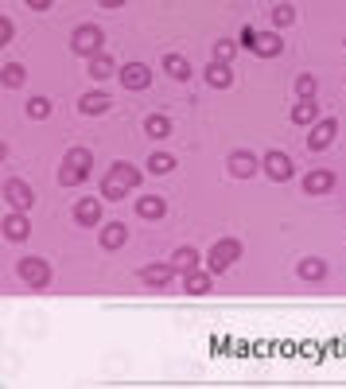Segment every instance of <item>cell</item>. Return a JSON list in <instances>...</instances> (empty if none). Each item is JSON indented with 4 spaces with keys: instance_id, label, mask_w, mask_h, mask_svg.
<instances>
[{
    "instance_id": "cell-1",
    "label": "cell",
    "mask_w": 346,
    "mask_h": 389,
    "mask_svg": "<svg viewBox=\"0 0 346 389\" xmlns=\"http://www.w3.org/2000/svg\"><path fill=\"white\" fill-rule=\"evenodd\" d=\"M90 168H94V152H90V148H71V152H66V164H62V171H59V183L62 187H78V183L90 175Z\"/></svg>"
},
{
    "instance_id": "cell-2",
    "label": "cell",
    "mask_w": 346,
    "mask_h": 389,
    "mask_svg": "<svg viewBox=\"0 0 346 389\" xmlns=\"http://www.w3.org/2000/svg\"><path fill=\"white\" fill-rule=\"evenodd\" d=\"M241 257V242H234V238H222V242L210 245V257H206V265H210V273H226L234 261Z\"/></svg>"
},
{
    "instance_id": "cell-3",
    "label": "cell",
    "mask_w": 346,
    "mask_h": 389,
    "mask_svg": "<svg viewBox=\"0 0 346 389\" xmlns=\"http://www.w3.org/2000/svg\"><path fill=\"white\" fill-rule=\"evenodd\" d=\"M71 47H74V55H97V51H101V27H97V24L74 27Z\"/></svg>"
},
{
    "instance_id": "cell-4",
    "label": "cell",
    "mask_w": 346,
    "mask_h": 389,
    "mask_svg": "<svg viewBox=\"0 0 346 389\" xmlns=\"http://www.w3.org/2000/svg\"><path fill=\"white\" fill-rule=\"evenodd\" d=\"M16 273H20L24 284H32V288H47V280H51V265L43 261V257H24Z\"/></svg>"
},
{
    "instance_id": "cell-5",
    "label": "cell",
    "mask_w": 346,
    "mask_h": 389,
    "mask_svg": "<svg viewBox=\"0 0 346 389\" xmlns=\"http://www.w3.org/2000/svg\"><path fill=\"white\" fill-rule=\"evenodd\" d=\"M334 136H338V121H334V117H323V121L311 125L308 148H311V152H327V148L334 145Z\"/></svg>"
},
{
    "instance_id": "cell-6",
    "label": "cell",
    "mask_w": 346,
    "mask_h": 389,
    "mask_svg": "<svg viewBox=\"0 0 346 389\" xmlns=\"http://www.w3.org/2000/svg\"><path fill=\"white\" fill-rule=\"evenodd\" d=\"M4 199H8L12 210H32L36 207V191H32L24 179H4Z\"/></svg>"
},
{
    "instance_id": "cell-7",
    "label": "cell",
    "mask_w": 346,
    "mask_h": 389,
    "mask_svg": "<svg viewBox=\"0 0 346 389\" xmlns=\"http://www.w3.org/2000/svg\"><path fill=\"white\" fill-rule=\"evenodd\" d=\"M121 86H125V90H148V86H152L148 62H125V66H121Z\"/></svg>"
},
{
    "instance_id": "cell-8",
    "label": "cell",
    "mask_w": 346,
    "mask_h": 389,
    "mask_svg": "<svg viewBox=\"0 0 346 389\" xmlns=\"http://www.w3.org/2000/svg\"><path fill=\"white\" fill-rule=\"evenodd\" d=\"M4 238H8V242H27V238H32L27 210H8V214H4Z\"/></svg>"
},
{
    "instance_id": "cell-9",
    "label": "cell",
    "mask_w": 346,
    "mask_h": 389,
    "mask_svg": "<svg viewBox=\"0 0 346 389\" xmlns=\"http://www.w3.org/2000/svg\"><path fill=\"white\" fill-rule=\"evenodd\" d=\"M261 168H264V175H269L273 183L292 179V160H288L284 152H280V148H273V152H269V156L261 160Z\"/></svg>"
},
{
    "instance_id": "cell-10",
    "label": "cell",
    "mask_w": 346,
    "mask_h": 389,
    "mask_svg": "<svg viewBox=\"0 0 346 389\" xmlns=\"http://www.w3.org/2000/svg\"><path fill=\"white\" fill-rule=\"evenodd\" d=\"M78 110H82L86 117H97V113H109V110H113V97H109L106 90H90V94L78 97Z\"/></svg>"
},
{
    "instance_id": "cell-11",
    "label": "cell",
    "mask_w": 346,
    "mask_h": 389,
    "mask_svg": "<svg viewBox=\"0 0 346 389\" xmlns=\"http://www.w3.org/2000/svg\"><path fill=\"white\" fill-rule=\"evenodd\" d=\"M171 277H175V265L171 261H156V265H144L140 268V280L144 284H152V288H164V284H171Z\"/></svg>"
},
{
    "instance_id": "cell-12",
    "label": "cell",
    "mask_w": 346,
    "mask_h": 389,
    "mask_svg": "<svg viewBox=\"0 0 346 389\" xmlns=\"http://www.w3.org/2000/svg\"><path fill=\"white\" fill-rule=\"evenodd\" d=\"M304 191H308V194H327V191H334V171H327V168L308 171V175H304Z\"/></svg>"
},
{
    "instance_id": "cell-13",
    "label": "cell",
    "mask_w": 346,
    "mask_h": 389,
    "mask_svg": "<svg viewBox=\"0 0 346 389\" xmlns=\"http://www.w3.org/2000/svg\"><path fill=\"white\" fill-rule=\"evenodd\" d=\"M280 51H284V43H280L276 32H257V39H253V55H261V59H276Z\"/></svg>"
},
{
    "instance_id": "cell-14",
    "label": "cell",
    "mask_w": 346,
    "mask_h": 389,
    "mask_svg": "<svg viewBox=\"0 0 346 389\" xmlns=\"http://www.w3.org/2000/svg\"><path fill=\"white\" fill-rule=\"evenodd\" d=\"M74 222L78 226H97L101 222V203L97 199H78L74 203Z\"/></svg>"
},
{
    "instance_id": "cell-15",
    "label": "cell",
    "mask_w": 346,
    "mask_h": 389,
    "mask_svg": "<svg viewBox=\"0 0 346 389\" xmlns=\"http://www.w3.org/2000/svg\"><path fill=\"white\" fill-rule=\"evenodd\" d=\"M206 86H214V90H226V86H234V74H230V62H206Z\"/></svg>"
},
{
    "instance_id": "cell-16",
    "label": "cell",
    "mask_w": 346,
    "mask_h": 389,
    "mask_svg": "<svg viewBox=\"0 0 346 389\" xmlns=\"http://www.w3.org/2000/svg\"><path fill=\"white\" fill-rule=\"evenodd\" d=\"M164 199L160 194H144V199H136V214H140L144 222H160L164 218Z\"/></svg>"
},
{
    "instance_id": "cell-17",
    "label": "cell",
    "mask_w": 346,
    "mask_h": 389,
    "mask_svg": "<svg viewBox=\"0 0 346 389\" xmlns=\"http://www.w3.org/2000/svg\"><path fill=\"white\" fill-rule=\"evenodd\" d=\"M183 284H187V292L191 296H203V292H210V284H214V273L210 268H191V273H183Z\"/></svg>"
},
{
    "instance_id": "cell-18",
    "label": "cell",
    "mask_w": 346,
    "mask_h": 389,
    "mask_svg": "<svg viewBox=\"0 0 346 389\" xmlns=\"http://www.w3.org/2000/svg\"><path fill=\"white\" fill-rule=\"evenodd\" d=\"M230 171H234L238 179H249L253 171H257V156H253V152H245V148H241V152H234V156H230Z\"/></svg>"
},
{
    "instance_id": "cell-19",
    "label": "cell",
    "mask_w": 346,
    "mask_h": 389,
    "mask_svg": "<svg viewBox=\"0 0 346 389\" xmlns=\"http://www.w3.org/2000/svg\"><path fill=\"white\" fill-rule=\"evenodd\" d=\"M125 242H129V230H125L121 222H109V226H101V245H106L109 253H113V249H121Z\"/></svg>"
},
{
    "instance_id": "cell-20",
    "label": "cell",
    "mask_w": 346,
    "mask_h": 389,
    "mask_svg": "<svg viewBox=\"0 0 346 389\" xmlns=\"http://www.w3.org/2000/svg\"><path fill=\"white\" fill-rule=\"evenodd\" d=\"M292 121H296V125H315V121H319L315 97H299V101H296V110H292Z\"/></svg>"
},
{
    "instance_id": "cell-21",
    "label": "cell",
    "mask_w": 346,
    "mask_h": 389,
    "mask_svg": "<svg viewBox=\"0 0 346 389\" xmlns=\"http://www.w3.org/2000/svg\"><path fill=\"white\" fill-rule=\"evenodd\" d=\"M171 265H175V273H191V268H199V249L180 245V249L171 253Z\"/></svg>"
},
{
    "instance_id": "cell-22",
    "label": "cell",
    "mask_w": 346,
    "mask_h": 389,
    "mask_svg": "<svg viewBox=\"0 0 346 389\" xmlns=\"http://www.w3.org/2000/svg\"><path fill=\"white\" fill-rule=\"evenodd\" d=\"M109 179H117V183H125V187H136V183H140V168H132V164H125V160H121V164H113V168H109Z\"/></svg>"
},
{
    "instance_id": "cell-23",
    "label": "cell",
    "mask_w": 346,
    "mask_h": 389,
    "mask_svg": "<svg viewBox=\"0 0 346 389\" xmlns=\"http://www.w3.org/2000/svg\"><path fill=\"white\" fill-rule=\"evenodd\" d=\"M164 71L175 78V82H187L191 78V62L183 59V55H164Z\"/></svg>"
},
{
    "instance_id": "cell-24",
    "label": "cell",
    "mask_w": 346,
    "mask_h": 389,
    "mask_svg": "<svg viewBox=\"0 0 346 389\" xmlns=\"http://www.w3.org/2000/svg\"><path fill=\"white\" fill-rule=\"evenodd\" d=\"M0 82H4V90H20V86L27 82V71L20 66V62H4V74H0Z\"/></svg>"
},
{
    "instance_id": "cell-25",
    "label": "cell",
    "mask_w": 346,
    "mask_h": 389,
    "mask_svg": "<svg viewBox=\"0 0 346 389\" xmlns=\"http://www.w3.org/2000/svg\"><path fill=\"white\" fill-rule=\"evenodd\" d=\"M144 133L152 136V140H164V136L171 133V117H164V113H152V117L144 121Z\"/></svg>"
},
{
    "instance_id": "cell-26",
    "label": "cell",
    "mask_w": 346,
    "mask_h": 389,
    "mask_svg": "<svg viewBox=\"0 0 346 389\" xmlns=\"http://www.w3.org/2000/svg\"><path fill=\"white\" fill-rule=\"evenodd\" d=\"M299 277L304 280H323L327 277V261H319V257H304V261H299Z\"/></svg>"
},
{
    "instance_id": "cell-27",
    "label": "cell",
    "mask_w": 346,
    "mask_h": 389,
    "mask_svg": "<svg viewBox=\"0 0 346 389\" xmlns=\"http://www.w3.org/2000/svg\"><path fill=\"white\" fill-rule=\"evenodd\" d=\"M113 71H117V62L109 59V55H101V51H97V55H90V74H94L97 82H101V78H109Z\"/></svg>"
},
{
    "instance_id": "cell-28",
    "label": "cell",
    "mask_w": 346,
    "mask_h": 389,
    "mask_svg": "<svg viewBox=\"0 0 346 389\" xmlns=\"http://www.w3.org/2000/svg\"><path fill=\"white\" fill-rule=\"evenodd\" d=\"M148 171H152V175L175 171V156H171V152H152V156H148Z\"/></svg>"
},
{
    "instance_id": "cell-29",
    "label": "cell",
    "mask_w": 346,
    "mask_h": 389,
    "mask_svg": "<svg viewBox=\"0 0 346 389\" xmlns=\"http://www.w3.org/2000/svg\"><path fill=\"white\" fill-rule=\"evenodd\" d=\"M238 59V43L234 39H218L214 43V62H234Z\"/></svg>"
},
{
    "instance_id": "cell-30",
    "label": "cell",
    "mask_w": 346,
    "mask_h": 389,
    "mask_svg": "<svg viewBox=\"0 0 346 389\" xmlns=\"http://www.w3.org/2000/svg\"><path fill=\"white\" fill-rule=\"evenodd\" d=\"M101 194H106V199H113V203H121V199H125V194H129V187H125V183H117V179H101Z\"/></svg>"
},
{
    "instance_id": "cell-31",
    "label": "cell",
    "mask_w": 346,
    "mask_h": 389,
    "mask_svg": "<svg viewBox=\"0 0 346 389\" xmlns=\"http://www.w3.org/2000/svg\"><path fill=\"white\" fill-rule=\"evenodd\" d=\"M27 117H36V121L51 117V101L47 97H32V101H27Z\"/></svg>"
},
{
    "instance_id": "cell-32",
    "label": "cell",
    "mask_w": 346,
    "mask_h": 389,
    "mask_svg": "<svg viewBox=\"0 0 346 389\" xmlns=\"http://www.w3.org/2000/svg\"><path fill=\"white\" fill-rule=\"evenodd\" d=\"M292 20H296V8H292V4H276L273 8V24L276 27H288Z\"/></svg>"
},
{
    "instance_id": "cell-33",
    "label": "cell",
    "mask_w": 346,
    "mask_h": 389,
    "mask_svg": "<svg viewBox=\"0 0 346 389\" xmlns=\"http://www.w3.org/2000/svg\"><path fill=\"white\" fill-rule=\"evenodd\" d=\"M296 94L299 97H315V78H311V74H299L296 78Z\"/></svg>"
},
{
    "instance_id": "cell-34",
    "label": "cell",
    "mask_w": 346,
    "mask_h": 389,
    "mask_svg": "<svg viewBox=\"0 0 346 389\" xmlns=\"http://www.w3.org/2000/svg\"><path fill=\"white\" fill-rule=\"evenodd\" d=\"M253 39H257V32H253V27H241V47L253 51Z\"/></svg>"
},
{
    "instance_id": "cell-35",
    "label": "cell",
    "mask_w": 346,
    "mask_h": 389,
    "mask_svg": "<svg viewBox=\"0 0 346 389\" xmlns=\"http://www.w3.org/2000/svg\"><path fill=\"white\" fill-rule=\"evenodd\" d=\"M0 39H4V43H8V39H12V20H8V16H4V20H0Z\"/></svg>"
},
{
    "instance_id": "cell-36",
    "label": "cell",
    "mask_w": 346,
    "mask_h": 389,
    "mask_svg": "<svg viewBox=\"0 0 346 389\" xmlns=\"http://www.w3.org/2000/svg\"><path fill=\"white\" fill-rule=\"evenodd\" d=\"M27 4H32L36 12H47V8H51V4H55V0H27Z\"/></svg>"
},
{
    "instance_id": "cell-37",
    "label": "cell",
    "mask_w": 346,
    "mask_h": 389,
    "mask_svg": "<svg viewBox=\"0 0 346 389\" xmlns=\"http://www.w3.org/2000/svg\"><path fill=\"white\" fill-rule=\"evenodd\" d=\"M97 4H101V8H121L125 0H97Z\"/></svg>"
}]
</instances>
